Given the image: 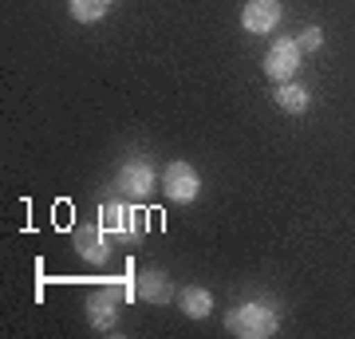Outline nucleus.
<instances>
[{
    "label": "nucleus",
    "instance_id": "obj_1",
    "mask_svg": "<svg viewBox=\"0 0 355 339\" xmlns=\"http://www.w3.org/2000/svg\"><path fill=\"white\" fill-rule=\"evenodd\" d=\"M225 327L241 339H268V336H277L280 315H277L272 304L249 300V304H241V308H233V312L225 315Z\"/></svg>",
    "mask_w": 355,
    "mask_h": 339
},
{
    "label": "nucleus",
    "instance_id": "obj_2",
    "mask_svg": "<svg viewBox=\"0 0 355 339\" xmlns=\"http://www.w3.org/2000/svg\"><path fill=\"white\" fill-rule=\"evenodd\" d=\"M162 193L170 201H178V205H190V201H198V193H202V177H198V170H193L190 162L174 158L162 174Z\"/></svg>",
    "mask_w": 355,
    "mask_h": 339
},
{
    "label": "nucleus",
    "instance_id": "obj_3",
    "mask_svg": "<svg viewBox=\"0 0 355 339\" xmlns=\"http://www.w3.org/2000/svg\"><path fill=\"white\" fill-rule=\"evenodd\" d=\"M142 221H146V214L127 205V201H107L99 209V225L111 237H142Z\"/></svg>",
    "mask_w": 355,
    "mask_h": 339
},
{
    "label": "nucleus",
    "instance_id": "obj_4",
    "mask_svg": "<svg viewBox=\"0 0 355 339\" xmlns=\"http://www.w3.org/2000/svg\"><path fill=\"white\" fill-rule=\"evenodd\" d=\"M300 55H304V51H300L296 40H277L265 55V76L277 79V83H288V79L300 71Z\"/></svg>",
    "mask_w": 355,
    "mask_h": 339
},
{
    "label": "nucleus",
    "instance_id": "obj_5",
    "mask_svg": "<svg viewBox=\"0 0 355 339\" xmlns=\"http://www.w3.org/2000/svg\"><path fill=\"white\" fill-rule=\"evenodd\" d=\"M123 296H127V292L119 288V284H107V288H99V292H91V296H87V320H91V327H95V331L114 327Z\"/></svg>",
    "mask_w": 355,
    "mask_h": 339
},
{
    "label": "nucleus",
    "instance_id": "obj_6",
    "mask_svg": "<svg viewBox=\"0 0 355 339\" xmlns=\"http://www.w3.org/2000/svg\"><path fill=\"white\" fill-rule=\"evenodd\" d=\"M280 24V0H249L241 8V28L253 36H265Z\"/></svg>",
    "mask_w": 355,
    "mask_h": 339
},
{
    "label": "nucleus",
    "instance_id": "obj_7",
    "mask_svg": "<svg viewBox=\"0 0 355 339\" xmlns=\"http://www.w3.org/2000/svg\"><path fill=\"white\" fill-rule=\"evenodd\" d=\"M119 189L127 193V198L142 201L154 193V170L150 162H142V158H135V162H127L123 170H119Z\"/></svg>",
    "mask_w": 355,
    "mask_h": 339
},
{
    "label": "nucleus",
    "instance_id": "obj_8",
    "mask_svg": "<svg viewBox=\"0 0 355 339\" xmlns=\"http://www.w3.org/2000/svg\"><path fill=\"white\" fill-rule=\"evenodd\" d=\"M111 233L103 225H83V229H76V249H79V257L83 261H91V264H103L107 257H111Z\"/></svg>",
    "mask_w": 355,
    "mask_h": 339
},
{
    "label": "nucleus",
    "instance_id": "obj_9",
    "mask_svg": "<svg viewBox=\"0 0 355 339\" xmlns=\"http://www.w3.org/2000/svg\"><path fill=\"white\" fill-rule=\"evenodd\" d=\"M135 296L146 304H166L174 296V284H170V277H166L162 268H146V272L135 277Z\"/></svg>",
    "mask_w": 355,
    "mask_h": 339
},
{
    "label": "nucleus",
    "instance_id": "obj_10",
    "mask_svg": "<svg viewBox=\"0 0 355 339\" xmlns=\"http://www.w3.org/2000/svg\"><path fill=\"white\" fill-rule=\"evenodd\" d=\"M182 312L190 315V320H205V315L214 312V296L205 288H198V284H190V288L182 292Z\"/></svg>",
    "mask_w": 355,
    "mask_h": 339
},
{
    "label": "nucleus",
    "instance_id": "obj_11",
    "mask_svg": "<svg viewBox=\"0 0 355 339\" xmlns=\"http://www.w3.org/2000/svg\"><path fill=\"white\" fill-rule=\"evenodd\" d=\"M277 107L280 111H288V114H304L308 111V91L300 87V83H280L277 87Z\"/></svg>",
    "mask_w": 355,
    "mask_h": 339
},
{
    "label": "nucleus",
    "instance_id": "obj_12",
    "mask_svg": "<svg viewBox=\"0 0 355 339\" xmlns=\"http://www.w3.org/2000/svg\"><path fill=\"white\" fill-rule=\"evenodd\" d=\"M114 0H71V16H76L79 24H95L103 16L111 12Z\"/></svg>",
    "mask_w": 355,
    "mask_h": 339
},
{
    "label": "nucleus",
    "instance_id": "obj_13",
    "mask_svg": "<svg viewBox=\"0 0 355 339\" xmlns=\"http://www.w3.org/2000/svg\"><path fill=\"white\" fill-rule=\"evenodd\" d=\"M296 44H300V51H320L324 48V32H320V28H304Z\"/></svg>",
    "mask_w": 355,
    "mask_h": 339
}]
</instances>
